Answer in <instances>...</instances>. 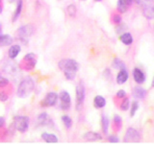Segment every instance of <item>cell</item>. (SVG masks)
<instances>
[{"instance_id":"1","label":"cell","mask_w":154,"mask_h":144,"mask_svg":"<svg viewBox=\"0 0 154 144\" xmlns=\"http://www.w3.org/2000/svg\"><path fill=\"white\" fill-rule=\"evenodd\" d=\"M59 68L64 72L67 80H73L76 76V72L79 68L78 62L72 59H64L59 62Z\"/></svg>"},{"instance_id":"2","label":"cell","mask_w":154,"mask_h":144,"mask_svg":"<svg viewBox=\"0 0 154 144\" xmlns=\"http://www.w3.org/2000/svg\"><path fill=\"white\" fill-rule=\"evenodd\" d=\"M34 88H35V83L31 78H25L18 86L17 88V96L20 98H25L31 94Z\"/></svg>"},{"instance_id":"3","label":"cell","mask_w":154,"mask_h":144,"mask_svg":"<svg viewBox=\"0 0 154 144\" xmlns=\"http://www.w3.org/2000/svg\"><path fill=\"white\" fill-rule=\"evenodd\" d=\"M85 95H86L85 86L83 82L80 81L76 86V109L77 110H81L82 107H83Z\"/></svg>"},{"instance_id":"4","label":"cell","mask_w":154,"mask_h":144,"mask_svg":"<svg viewBox=\"0 0 154 144\" xmlns=\"http://www.w3.org/2000/svg\"><path fill=\"white\" fill-rule=\"evenodd\" d=\"M14 126L20 133L26 132L29 126V118L27 116H17L14 118Z\"/></svg>"},{"instance_id":"5","label":"cell","mask_w":154,"mask_h":144,"mask_svg":"<svg viewBox=\"0 0 154 144\" xmlns=\"http://www.w3.org/2000/svg\"><path fill=\"white\" fill-rule=\"evenodd\" d=\"M140 141V134L139 132L133 128H129L126 132V134L124 136V142H139Z\"/></svg>"},{"instance_id":"6","label":"cell","mask_w":154,"mask_h":144,"mask_svg":"<svg viewBox=\"0 0 154 144\" xmlns=\"http://www.w3.org/2000/svg\"><path fill=\"white\" fill-rule=\"evenodd\" d=\"M34 32V28L32 25L30 24H27V25H24L22 27H20L17 30V36L18 38H23V40H25V38H28L30 37Z\"/></svg>"},{"instance_id":"7","label":"cell","mask_w":154,"mask_h":144,"mask_svg":"<svg viewBox=\"0 0 154 144\" xmlns=\"http://www.w3.org/2000/svg\"><path fill=\"white\" fill-rule=\"evenodd\" d=\"M60 100H61V108L63 110H69L70 108V96L66 91H62L60 94Z\"/></svg>"},{"instance_id":"8","label":"cell","mask_w":154,"mask_h":144,"mask_svg":"<svg viewBox=\"0 0 154 144\" xmlns=\"http://www.w3.org/2000/svg\"><path fill=\"white\" fill-rule=\"evenodd\" d=\"M58 94L55 92H49L46 96L45 98L42 100V106L43 107H51V106H54L58 100Z\"/></svg>"},{"instance_id":"9","label":"cell","mask_w":154,"mask_h":144,"mask_svg":"<svg viewBox=\"0 0 154 144\" xmlns=\"http://www.w3.org/2000/svg\"><path fill=\"white\" fill-rule=\"evenodd\" d=\"M152 2L150 4L143 6V14L148 19L154 18V4H152Z\"/></svg>"},{"instance_id":"10","label":"cell","mask_w":154,"mask_h":144,"mask_svg":"<svg viewBox=\"0 0 154 144\" xmlns=\"http://www.w3.org/2000/svg\"><path fill=\"white\" fill-rule=\"evenodd\" d=\"M133 76L135 81L137 82L138 84H143L144 80H146V77H144V74L143 73L142 70H140L139 68H135L133 71Z\"/></svg>"},{"instance_id":"11","label":"cell","mask_w":154,"mask_h":144,"mask_svg":"<svg viewBox=\"0 0 154 144\" xmlns=\"http://www.w3.org/2000/svg\"><path fill=\"white\" fill-rule=\"evenodd\" d=\"M101 138H102V136L99 134L94 132H88L84 134V139H86L87 141H96L100 140Z\"/></svg>"},{"instance_id":"12","label":"cell","mask_w":154,"mask_h":144,"mask_svg":"<svg viewBox=\"0 0 154 144\" xmlns=\"http://www.w3.org/2000/svg\"><path fill=\"white\" fill-rule=\"evenodd\" d=\"M127 79H128V72L126 71V69H125V68L124 69H120V71L119 72V74L117 76L118 84L122 85L127 81Z\"/></svg>"},{"instance_id":"13","label":"cell","mask_w":154,"mask_h":144,"mask_svg":"<svg viewBox=\"0 0 154 144\" xmlns=\"http://www.w3.org/2000/svg\"><path fill=\"white\" fill-rule=\"evenodd\" d=\"M14 40L11 36L9 35H0V46H9L13 43Z\"/></svg>"},{"instance_id":"14","label":"cell","mask_w":154,"mask_h":144,"mask_svg":"<svg viewBox=\"0 0 154 144\" xmlns=\"http://www.w3.org/2000/svg\"><path fill=\"white\" fill-rule=\"evenodd\" d=\"M133 95H134V97L137 99H143L146 95V91L143 88H141V86H136V88H134Z\"/></svg>"},{"instance_id":"15","label":"cell","mask_w":154,"mask_h":144,"mask_svg":"<svg viewBox=\"0 0 154 144\" xmlns=\"http://www.w3.org/2000/svg\"><path fill=\"white\" fill-rule=\"evenodd\" d=\"M42 138L47 143H57L58 142V138L54 134H47V133H43L42 134Z\"/></svg>"},{"instance_id":"16","label":"cell","mask_w":154,"mask_h":144,"mask_svg":"<svg viewBox=\"0 0 154 144\" xmlns=\"http://www.w3.org/2000/svg\"><path fill=\"white\" fill-rule=\"evenodd\" d=\"M38 123L42 125V126H46V125H49L51 123V120L49 116L47 115V113L43 112L38 115Z\"/></svg>"},{"instance_id":"17","label":"cell","mask_w":154,"mask_h":144,"mask_svg":"<svg viewBox=\"0 0 154 144\" xmlns=\"http://www.w3.org/2000/svg\"><path fill=\"white\" fill-rule=\"evenodd\" d=\"M19 52H20V46L19 45H13L9 49V57L11 58V59H14V58L18 55Z\"/></svg>"},{"instance_id":"18","label":"cell","mask_w":154,"mask_h":144,"mask_svg":"<svg viewBox=\"0 0 154 144\" xmlns=\"http://www.w3.org/2000/svg\"><path fill=\"white\" fill-rule=\"evenodd\" d=\"M94 107L95 108H103L104 106L106 105V101L105 99L102 97V96H95L94 100Z\"/></svg>"},{"instance_id":"19","label":"cell","mask_w":154,"mask_h":144,"mask_svg":"<svg viewBox=\"0 0 154 144\" xmlns=\"http://www.w3.org/2000/svg\"><path fill=\"white\" fill-rule=\"evenodd\" d=\"M120 40H122V42L124 43V44L129 45L133 42V38L129 33H125L123 35L120 36Z\"/></svg>"},{"instance_id":"20","label":"cell","mask_w":154,"mask_h":144,"mask_svg":"<svg viewBox=\"0 0 154 144\" xmlns=\"http://www.w3.org/2000/svg\"><path fill=\"white\" fill-rule=\"evenodd\" d=\"M129 5L127 4L126 0H119L118 1V10L120 13H125L127 11Z\"/></svg>"},{"instance_id":"21","label":"cell","mask_w":154,"mask_h":144,"mask_svg":"<svg viewBox=\"0 0 154 144\" xmlns=\"http://www.w3.org/2000/svg\"><path fill=\"white\" fill-rule=\"evenodd\" d=\"M21 9H22V0H18V1H17V10H16V13H14V14L13 21H17V19L18 18V16H20Z\"/></svg>"},{"instance_id":"22","label":"cell","mask_w":154,"mask_h":144,"mask_svg":"<svg viewBox=\"0 0 154 144\" xmlns=\"http://www.w3.org/2000/svg\"><path fill=\"white\" fill-rule=\"evenodd\" d=\"M101 123H102V130L104 134H108V128H109V119L107 116L102 115V119H101Z\"/></svg>"},{"instance_id":"23","label":"cell","mask_w":154,"mask_h":144,"mask_svg":"<svg viewBox=\"0 0 154 144\" xmlns=\"http://www.w3.org/2000/svg\"><path fill=\"white\" fill-rule=\"evenodd\" d=\"M113 67L116 69H124L125 64H124V62H122L119 59H115L113 62Z\"/></svg>"},{"instance_id":"24","label":"cell","mask_w":154,"mask_h":144,"mask_svg":"<svg viewBox=\"0 0 154 144\" xmlns=\"http://www.w3.org/2000/svg\"><path fill=\"white\" fill-rule=\"evenodd\" d=\"M62 120H63V122H64V124H65V126H66V129H69L71 127L72 120L70 119L69 116H67V115H64V116L62 117Z\"/></svg>"},{"instance_id":"25","label":"cell","mask_w":154,"mask_h":144,"mask_svg":"<svg viewBox=\"0 0 154 144\" xmlns=\"http://www.w3.org/2000/svg\"><path fill=\"white\" fill-rule=\"evenodd\" d=\"M24 61H27L29 62H31L33 65H35L36 64V56L33 54V53H30V54H27L25 57H24Z\"/></svg>"},{"instance_id":"26","label":"cell","mask_w":154,"mask_h":144,"mask_svg":"<svg viewBox=\"0 0 154 144\" xmlns=\"http://www.w3.org/2000/svg\"><path fill=\"white\" fill-rule=\"evenodd\" d=\"M67 13H69V16L73 17L75 16V14H76V8L74 5H69V7H67Z\"/></svg>"},{"instance_id":"27","label":"cell","mask_w":154,"mask_h":144,"mask_svg":"<svg viewBox=\"0 0 154 144\" xmlns=\"http://www.w3.org/2000/svg\"><path fill=\"white\" fill-rule=\"evenodd\" d=\"M138 109H139V105H138V103L136 102V101H135V102H133V104H132V108H131V112H130V116L133 117L134 115H135V113H136Z\"/></svg>"},{"instance_id":"28","label":"cell","mask_w":154,"mask_h":144,"mask_svg":"<svg viewBox=\"0 0 154 144\" xmlns=\"http://www.w3.org/2000/svg\"><path fill=\"white\" fill-rule=\"evenodd\" d=\"M120 109L122 110H127L129 109V99L128 98H125L123 100V102L120 105Z\"/></svg>"},{"instance_id":"29","label":"cell","mask_w":154,"mask_h":144,"mask_svg":"<svg viewBox=\"0 0 154 144\" xmlns=\"http://www.w3.org/2000/svg\"><path fill=\"white\" fill-rule=\"evenodd\" d=\"M135 1L137 2V4H139V5H141V6H146V5H147V4H150L153 0H135Z\"/></svg>"},{"instance_id":"30","label":"cell","mask_w":154,"mask_h":144,"mask_svg":"<svg viewBox=\"0 0 154 144\" xmlns=\"http://www.w3.org/2000/svg\"><path fill=\"white\" fill-rule=\"evenodd\" d=\"M9 84V80L3 77H0V88H4Z\"/></svg>"},{"instance_id":"31","label":"cell","mask_w":154,"mask_h":144,"mask_svg":"<svg viewBox=\"0 0 154 144\" xmlns=\"http://www.w3.org/2000/svg\"><path fill=\"white\" fill-rule=\"evenodd\" d=\"M0 100L2 102H5V101L8 100V95L5 93V92H0Z\"/></svg>"},{"instance_id":"32","label":"cell","mask_w":154,"mask_h":144,"mask_svg":"<svg viewBox=\"0 0 154 144\" xmlns=\"http://www.w3.org/2000/svg\"><path fill=\"white\" fill-rule=\"evenodd\" d=\"M109 141L111 143H118L119 142V138L117 136H109Z\"/></svg>"},{"instance_id":"33","label":"cell","mask_w":154,"mask_h":144,"mask_svg":"<svg viewBox=\"0 0 154 144\" xmlns=\"http://www.w3.org/2000/svg\"><path fill=\"white\" fill-rule=\"evenodd\" d=\"M125 91L123 90V89H120V90H119L118 91V93H117V96L119 98H123V97H125Z\"/></svg>"},{"instance_id":"34","label":"cell","mask_w":154,"mask_h":144,"mask_svg":"<svg viewBox=\"0 0 154 144\" xmlns=\"http://www.w3.org/2000/svg\"><path fill=\"white\" fill-rule=\"evenodd\" d=\"M114 21H115V23H119L120 21H122V17H120V16L116 14V16H114Z\"/></svg>"},{"instance_id":"35","label":"cell","mask_w":154,"mask_h":144,"mask_svg":"<svg viewBox=\"0 0 154 144\" xmlns=\"http://www.w3.org/2000/svg\"><path fill=\"white\" fill-rule=\"evenodd\" d=\"M114 120H115V122L118 123V124H120V122H122V119H120V117L119 116V115H116Z\"/></svg>"},{"instance_id":"36","label":"cell","mask_w":154,"mask_h":144,"mask_svg":"<svg viewBox=\"0 0 154 144\" xmlns=\"http://www.w3.org/2000/svg\"><path fill=\"white\" fill-rule=\"evenodd\" d=\"M4 124H5V119L3 117H0V128H1Z\"/></svg>"},{"instance_id":"37","label":"cell","mask_w":154,"mask_h":144,"mask_svg":"<svg viewBox=\"0 0 154 144\" xmlns=\"http://www.w3.org/2000/svg\"><path fill=\"white\" fill-rule=\"evenodd\" d=\"M126 1H127V4H128L129 6H130V5H131V4L133 3V1H134V0H126Z\"/></svg>"},{"instance_id":"38","label":"cell","mask_w":154,"mask_h":144,"mask_svg":"<svg viewBox=\"0 0 154 144\" xmlns=\"http://www.w3.org/2000/svg\"><path fill=\"white\" fill-rule=\"evenodd\" d=\"M151 86L154 88V77H153V80H152V83H151Z\"/></svg>"},{"instance_id":"39","label":"cell","mask_w":154,"mask_h":144,"mask_svg":"<svg viewBox=\"0 0 154 144\" xmlns=\"http://www.w3.org/2000/svg\"><path fill=\"white\" fill-rule=\"evenodd\" d=\"M1 13H2V7L0 6V14H1Z\"/></svg>"},{"instance_id":"40","label":"cell","mask_w":154,"mask_h":144,"mask_svg":"<svg viewBox=\"0 0 154 144\" xmlns=\"http://www.w3.org/2000/svg\"><path fill=\"white\" fill-rule=\"evenodd\" d=\"M0 33H1V23H0Z\"/></svg>"},{"instance_id":"41","label":"cell","mask_w":154,"mask_h":144,"mask_svg":"<svg viewBox=\"0 0 154 144\" xmlns=\"http://www.w3.org/2000/svg\"><path fill=\"white\" fill-rule=\"evenodd\" d=\"M95 1H101V0H95Z\"/></svg>"},{"instance_id":"42","label":"cell","mask_w":154,"mask_h":144,"mask_svg":"<svg viewBox=\"0 0 154 144\" xmlns=\"http://www.w3.org/2000/svg\"><path fill=\"white\" fill-rule=\"evenodd\" d=\"M82 1H85V0H82Z\"/></svg>"},{"instance_id":"43","label":"cell","mask_w":154,"mask_h":144,"mask_svg":"<svg viewBox=\"0 0 154 144\" xmlns=\"http://www.w3.org/2000/svg\"><path fill=\"white\" fill-rule=\"evenodd\" d=\"M0 2H1V0H0Z\"/></svg>"}]
</instances>
